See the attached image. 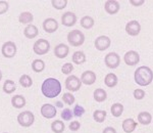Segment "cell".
<instances>
[{
    "label": "cell",
    "mask_w": 153,
    "mask_h": 133,
    "mask_svg": "<svg viewBox=\"0 0 153 133\" xmlns=\"http://www.w3.org/2000/svg\"><path fill=\"white\" fill-rule=\"evenodd\" d=\"M33 50L36 55H44L50 50V43L46 39H39L33 45Z\"/></svg>",
    "instance_id": "8992f818"
},
{
    "label": "cell",
    "mask_w": 153,
    "mask_h": 133,
    "mask_svg": "<svg viewBox=\"0 0 153 133\" xmlns=\"http://www.w3.org/2000/svg\"><path fill=\"white\" fill-rule=\"evenodd\" d=\"M137 119L139 124L147 126V125H149L152 122V116L149 112H141L138 114Z\"/></svg>",
    "instance_id": "d6986e66"
},
{
    "label": "cell",
    "mask_w": 153,
    "mask_h": 133,
    "mask_svg": "<svg viewBox=\"0 0 153 133\" xmlns=\"http://www.w3.org/2000/svg\"><path fill=\"white\" fill-rule=\"evenodd\" d=\"M80 24H81V26H82V28L86 29V30H90V29H92L93 27H94L95 21H94V19H93L92 16H83V18L81 19Z\"/></svg>",
    "instance_id": "603a6c76"
},
{
    "label": "cell",
    "mask_w": 153,
    "mask_h": 133,
    "mask_svg": "<svg viewBox=\"0 0 153 133\" xmlns=\"http://www.w3.org/2000/svg\"><path fill=\"white\" fill-rule=\"evenodd\" d=\"M18 122L23 127H30L35 122V116L30 111H24L18 116Z\"/></svg>",
    "instance_id": "277c9868"
},
{
    "label": "cell",
    "mask_w": 153,
    "mask_h": 133,
    "mask_svg": "<svg viewBox=\"0 0 153 133\" xmlns=\"http://www.w3.org/2000/svg\"><path fill=\"white\" fill-rule=\"evenodd\" d=\"M130 3L133 6H141L145 3V0H138V1H136V0H130Z\"/></svg>",
    "instance_id": "60d3db41"
},
{
    "label": "cell",
    "mask_w": 153,
    "mask_h": 133,
    "mask_svg": "<svg viewBox=\"0 0 153 133\" xmlns=\"http://www.w3.org/2000/svg\"><path fill=\"white\" fill-rule=\"evenodd\" d=\"M9 8V4L7 1H4V0H1L0 1V14H3L8 10Z\"/></svg>",
    "instance_id": "f35d334b"
},
{
    "label": "cell",
    "mask_w": 153,
    "mask_h": 133,
    "mask_svg": "<svg viewBox=\"0 0 153 133\" xmlns=\"http://www.w3.org/2000/svg\"><path fill=\"white\" fill-rule=\"evenodd\" d=\"M39 34V30L36 26L34 25H28V26L25 28L24 30V35L27 37L28 39H34L35 37L38 36Z\"/></svg>",
    "instance_id": "ffe728a7"
},
{
    "label": "cell",
    "mask_w": 153,
    "mask_h": 133,
    "mask_svg": "<svg viewBox=\"0 0 153 133\" xmlns=\"http://www.w3.org/2000/svg\"><path fill=\"white\" fill-rule=\"evenodd\" d=\"M41 115L43 116L46 119H52V118H55L56 114H57V110L51 103H44L41 107Z\"/></svg>",
    "instance_id": "8fae6325"
},
{
    "label": "cell",
    "mask_w": 153,
    "mask_h": 133,
    "mask_svg": "<svg viewBox=\"0 0 153 133\" xmlns=\"http://www.w3.org/2000/svg\"><path fill=\"white\" fill-rule=\"evenodd\" d=\"M104 64L108 69H117L120 64V56L117 52H109L105 55Z\"/></svg>",
    "instance_id": "52a82bcc"
},
{
    "label": "cell",
    "mask_w": 153,
    "mask_h": 133,
    "mask_svg": "<svg viewBox=\"0 0 153 133\" xmlns=\"http://www.w3.org/2000/svg\"><path fill=\"white\" fill-rule=\"evenodd\" d=\"M73 112H71V109H63L62 112H61V118H62L65 121H70V120L73 118Z\"/></svg>",
    "instance_id": "d590c367"
},
{
    "label": "cell",
    "mask_w": 153,
    "mask_h": 133,
    "mask_svg": "<svg viewBox=\"0 0 153 133\" xmlns=\"http://www.w3.org/2000/svg\"><path fill=\"white\" fill-rule=\"evenodd\" d=\"M3 91L7 94H10V93H13L16 89V83L13 82L12 80H6L3 84Z\"/></svg>",
    "instance_id": "f546056e"
},
{
    "label": "cell",
    "mask_w": 153,
    "mask_h": 133,
    "mask_svg": "<svg viewBox=\"0 0 153 133\" xmlns=\"http://www.w3.org/2000/svg\"><path fill=\"white\" fill-rule=\"evenodd\" d=\"M26 103V98L21 94H16L11 98V105L16 109H23Z\"/></svg>",
    "instance_id": "44dd1931"
},
{
    "label": "cell",
    "mask_w": 153,
    "mask_h": 133,
    "mask_svg": "<svg viewBox=\"0 0 153 133\" xmlns=\"http://www.w3.org/2000/svg\"><path fill=\"white\" fill-rule=\"evenodd\" d=\"M68 128H70L71 131H78L79 129L81 128V123L79 121H71V123L70 124V126H68Z\"/></svg>",
    "instance_id": "ab89813d"
},
{
    "label": "cell",
    "mask_w": 153,
    "mask_h": 133,
    "mask_svg": "<svg viewBox=\"0 0 153 133\" xmlns=\"http://www.w3.org/2000/svg\"><path fill=\"white\" fill-rule=\"evenodd\" d=\"M68 41L71 46L78 47V46L83 45L84 42H85V35L80 30H76V29L71 30L68 34Z\"/></svg>",
    "instance_id": "3957f363"
},
{
    "label": "cell",
    "mask_w": 153,
    "mask_h": 133,
    "mask_svg": "<svg viewBox=\"0 0 153 133\" xmlns=\"http://www.w3.org/2000/svg\"><path fill=\"white\" fill-rule=\"evenodd\" d=\"M82 81L76 75H71L65 80V88L71 92H76L82 87Z\"/></svg>",
    "instance_id": "5b68a950"
},
{
    "label": "cell",
    "mask_w": 153,
    "mask_h": 133,
    "mask_svg": "<svg viewBox=\"0 0 153 133\" xmlns=\"http://www.w3.org/2000/svg\"><path fill=\"white\" fill-rule=\"evenodd\" d=\"M125 29L128 35L135 37V36L139 35L140 32H141V25H140V23L138 21L133 19V21H130L129 23H127Z\"/></svg>",
    "instance_id": "30bf717a"
},
{
    "label": "cell",
    "mask_w": 153,
    "mask_h": 133,
    "mask_svg": "<svg viewBox=\"0 0 153 133\" xmlns=\"http://www.w3.org/2000/svg\"><path fill=\"white\" fill-rule=\"evenodd\" d=\"M78 18H76V13L71 11H66L61 16V24L65 27H73L75 26Z\"/></svg>",
    "instance_id": "4fadbf2b"
},
{
    "label": "cell",
    "mask_w": 153,
    "mask_h": 133,
    "mask_svg": "<svg viewBox=\"0 0 153 133\" xmlns=\"http://www.w3.org/2000/svg\"><path fill=\"white\" fill-rule=\"evenodd\" d=\"M43 29L46 33H54L57 31L58 29V23L55 19L53 18H48L43 22Z\"/></svg>",
    "instance_id": "5bb4252c"
},
{
    "label": "cell",
    "mask_w": 153,
    "mask_h": 133,
    "mask_svg": "<svg viewBox=\"0 0 153 133\" xmlns=\"http://www.w3.org/2000/svg\"><path fill=\"white\" fill-rule=\"evenodd\" d=\"M134 80L137 85L146 87L153 81V71L147 66H141L135 71Z\"/></svg>",
    "instance_id": "7a4b0ae2"
},
{
    "label": "cell",
    "mask_w": 153,
    "mask_h": 133,
    "mask_svg": "<svg viewBox=\"0 0 153 133\" xmlns=\"http://www.w3.org/2000/svg\"><path fill=\"white\" fill-rule=\"evenodd\" d=\"M138 124L137 122L135 121L132 118H128V119H125L122 123V128L124 130V132L126 133H132L135 131V129L137 128Z\"/></svg>",
    "instance_id": "ac0fdd59"
},
{
    "label": "cell",
    "mask_w": 153,
    "mask_h": 133,
    "mask_svg": "<svg viewBox=\"0 0 153 133\" xmlns=\"http://www.w3.org/2000/svg\"><path fill=\"white\" fill-rule=\"evenodd\" d=\"M93 97L97 102H103L106 100L107 98V93L104 89L102 88H97L96 90H94V93H93Z\"/></svg>",
    "instance_id": "d4e9b609"
},
{
    "label": "cell",
    "mask_w": 153,
    "mask_h": 133,
    "mask_svg": "<svg viewBox=\"0 0 153 133\" xmlns=\"http://www.w3.org/2000/svg\"><path fill=\"white\" fill-rule=\"evenodd\" d=\"M106 115L107 113L103 110H96L94 113H93V119L94 121H96L97 123H102L105 121L106 119Z\"/></svg>",
    "instance_id": "4dcf8cb0"
},
{
    "label": "cell",
    "mask_w": 153,
    "mask_h": 133,
    "mask_svg": "<svg viewBox=\"0 0 153 133\" xmlns=\"http://www.w3.org/2000/svg\"><path fill=\"white\" fill-rule=\"evenodd\" d=\"M71 61L76 65H82L86 61V55L84 51H75L71 56Z\"/></svg>",
    "instance_id": "484cf974"
},
{
    "label": "cell",
    "mask_w": 153,
    "mask_h": 133,
    "mask_svg": "<svg viewBox=\"0 0 153 133\" xmlns=\"http://www.w3.org/2000/svg\"><path fill=\"white\" fill-rule=\"evenodd\" d=\"M65 129V125L61 120H55L51 123V130L54 133H62Z\"/></svg>",
    "instance_id": "83f0119b"
},
{
    "label": "cell",
    "mask_w": 153,
    "mask_h": 133,
    "mask_svg": "<svg viewBox=\"0 0 153 133\" xmlns=\"http://www.w3.org/2000/svg\"><path fill=\"white\" fill-rule=\"evenodd\" d=\"M120 4L115 0H108L104 3V9L108 14H117L120 11Z\"/></svg>",
    "instance_id": "2e32d148"
},
{
    "label": "cell",
    "mask_w": 153,
    "mask_h": 133,
    "mask_svg": "<svg viewBox=\"0 0 153 133\" xmlns=\"http://www.w3.org/2000/svg\"><path fill=\"white\" fill-rule=\"evenodd\" d=\"M124 61L126 65L130 66H134L140 61V55L135 50H129L128 52L125 53Z\"/></svg>",
    "instance_id": "7c38bea8"
},
{
    "label": "cell",
    "mask_w": 153,
    "mask_h": 133,
    "mask_svg": "<svg viewBox=\"0 0 153 133\" xmlns=\"http://www.w3.org/2000/svg\"><path fill=\"white\" fill-rule=\"evenodd\" d=\"M19 84H21L25 88H29V87H31V86L33 85V80H32V78L30 77L29 75H27V74L22 75L21 77H19Z\"/></svg>",
    "instance_id": "1f68e13d"
},
{
    "label": "cell",
    "mask_w": 153,
    "mask_h": 133,
    "mask_svg": "<svg viewBox=\"0 0 153 133\" xmlns=\"http://www.w3.org/2000/svg\"><path fill=\"white\" fill-rule=\"evenodd\" d=\"M74 71V66L71 63H65V65L61 66V73L65 75H70V74Z\"/></svg>",
    "instance_id": "e575fe53"
},
{
    "label": "cell",
    "mask_w": 153,
    "mask_h": 133,
    "mask_svg": "<svg viewBox=\"0 0 153 133\" xmlns=\"http://www.w3.org/2000/svg\"><path fill=\"white\" fill-rule=\"evenodd\" d=\"M62 100H63V102L66 103L68 105H71L74 102H76V98H75V96H74L73 93L66 92V93H63Z\"/></svg>",
    "instance_id": "836d02e7"
},
{
    "label": "cell",
    "mask_w": 153,
    "mask_h": 133,
    "mask_svg": "<svg viewBox=\"0 0 153 133\" xmlns=\"http://www.w3.org/2000/svg\"><path fill=\"white\" fill-rule=\"evenodd\" d=\"M41 91L45 97L54 98L58 96L59 93L61 92V84L57 79L47 78L42 83Z\"/></svg>",
    "instance_id": "6da1fadb"
},
{
    "label": "cell",
    "mask_w": 153,
    "mask_h": 133,
    "mask_svg": "<svg viewBox=\"0 0 153 133\" xmlns=\"http://www.w3.org/2000/svg\"><path fill=\"white\" fill-rule=\"evenodd\" d=\"M4 133H8V132H4Z\"/></svg>",
    "instance_id": "ee69618b"
},
{
    "label": "cell",
    "mask_w": 153,
    "mask_h": 133,
    "mask_svg": "<svg viewBox=\"0 0 153 133\" xmlns=\"http://www.w3.org/2000/svg\"><path fill=\"white\" fill-rule=\"evenodd\" d=\"M51 4L55 9L61 10V9L65 8L66 5H68V0H52Z\"/></svg>",
    "instance_id": "d6a6232c"
},
{
    "label": "cell",
    "mask_w": 153,
    "mask_h": 133,
    "mask_svg": "<svg viewBox=\"0 0 153 133\" xmlns=\"http://www.w3.org/2000/svg\"><path fill=\"white\" fill-rule=\"evenodd\" d=\"M73 114L76 116V117H78V118H81L82 116L85 114V109L82 107V105H75V108H74V112H73Z\"/></svg>",
    "instance_id": "8d00e7d4"
},
{
    "label": "cell",
    "mask_w": 153,
    "mask_h": 133,
    "mask_svg": "<svg viewBox=\"0 0 153 133\" xmlns=\"http://www.w3.org/2000/svg\"><path fill=\"white\" fill-rule=\"evenodd\" d=\"M118 79L117 77V75L113 73H108L104 78V84L109 88H113L117 85Z\"/></svg>",
    "instance_id": "7402d4cb"
},
{
    "label": "cell",
    "mask_w": 153,
    "mask_h": 133,
    "mask_svg": "<svg viewBox=\"0 0 153 133\" xmlns=\"http://www.w3.org/2000/svg\"><path fill=\"white\" fill-rule=\"evenodd\" d=\"M110 112H111L113 117H115V118L120 117V116L123 115V113H124V105L120 102L113 103L111 105V108H110Z\"/></svg>",
    "instance_id": "4316f807"
},
{
    "label": "cell",
    "mask_w": 153,
    "mask_h": 133,
    "mask_svg": "<svg viewBox=\"0 0 153 133\" xmlns=\"http://www.w3.org/2000/svg\"><path fill=\"white\" fill-rule=\"evenodd\" d=\"M2 55L6 58H12L16 55V45L12 41H6L1 47Z\"/></svg>",
    "instance_id": "ba28073f"
},
{
    "label": "cell",
    "mask_w": 153,
    "mask_h": 133,
    "mask_svg": "<svg viewBox=\"0 0 153 133\" xmlns=\"http://www.w3.org/2000/svg\"><path fill=\"white\" fill-rule=\"evenodd\" d=\"M34 21V16L31 12L29 11H23L21 14L19 16V22L21 24L25 25H31L32 22Z\"/></svg>",
    "instance_id": "cb8c5ba5"
},
{
    "label": "cell",
    "mask_w": 153,
    "mask_h": 133,
    "mask_svg": "<svg viewBox=\"0 0 153 133\" xmlns=\"http://www.w3.org/2000/svg\"><path fill=\"white\" fill-rule=\"evenodd\" d=\"M1 79H2V72L0 71V81H1Z\"/></svg>",
    "instance_id": "7bdbcfd3"
},
{
    "label": "cell",
    "mask_w": 153,
    "mask_h": 133,
    "mask_svg": "<svg viewBox=\"0 0 153 133\" xmlns=\"http://www.w3.org/2000/svg\"><path fill=\"white\" fill-rule=\"evenodd\" d=\"M81 81L83 84L91 86L96 82V74L93 71H85L81 75Z\"/></svg>",
    "instance_id": "e0dca14e"
},
{
    "label": "cell",
    "mask_w": 153,
    "mask_h": 133,
    "mask_svg": "<svg viewBox=\"0 0 153 133\" xmlns=\"http://www.w3.org/2000/svg\"><path fill=\"white\" fill-rule=\"evenodd\" d=\"M102 133H117V130H115V128H113L111 126H108L104 128V130L102 131Z\"/></svg>",
    "instance_id": "b9f144b4"
},
{
    "label": "cell",
    "mask_w": 153,
    "mask_h": 133,
    "mask_svg": "<svg viewBox=\"0 0 153 133\" xmlns=\"http://www.w3.org/2000/svg\"><path fill=\"white\" fill-rule=\"evenodd\" d=\"M133 95H134V98L137 100H142L143 98L145 97V91L141 89V88H138V89H135L134 92H133Z\"/></svg>",
    "instance_id": "74e56055"
},
{
    "label": "cell",
    "mask_w": 153,
    "mask_h": 133,
    "mask_svg": "<svg viewBox=\"0 0 153 133\" xmlns=\"http://www.w3.org/2000/svg\"><path fill=\"white\" fill-rule=\"evenodd\" d=\"M45 69V63L42 60H34L32 63V70L35 73H41Z\"/></svg>",
    "instance_id": "f1b7e54d"
},
{
    "label": "cell",
    "mask_w": 153,
    "mask_h": 133,
    "mask_svg": "<svg viewBox=\"0 0 153 133\" xmlns=\"http://www.w3.org/2000/svg\"><path fill=\"white\" fill-rule=\"evenodd\" d=\"M110 44H111V40H110L109 37L102 35V36H98L97 38L95 39L94 46L97 50L104 51L110 47Z\"/></svg>",
    "instance_id": "9c48e42d"
},
{
    "label": "cell",
    "mask_w": 153,
    "mask_h": 133,
    "mask_svg": "<svg viewBox=\"0 0 153 133\" xmlns=\"http://www.w3.org/2000/svg\"><path fill=\"white\" fill-rule=\"evenodd\" d=\"M70 53V47L65 43H59L54 47V55L57 58H65Z\"/></svg>",
    "instance_id": "9a60e30c"
}]
</instances>
